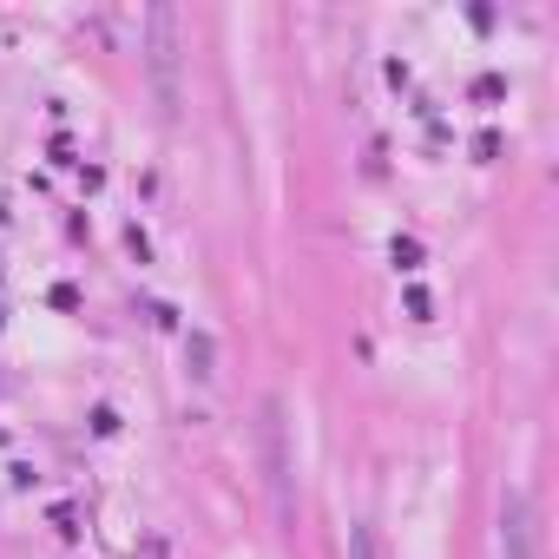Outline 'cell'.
<instances>
[{
  "instance_id": "2",
  "label": "cell",
  "mask_w": 559,
  "mask_h": 559,
  "mask_svg": "<svg viewBox=\"0 0 559 559\" xmlns=\"http://www.w3.org/2000/svg\"><path fill=\"white\" fill-rule=\"evenodd\" d=\"M500 559H533V500L526 493L500 500Z\"/></svg>"
},
{
  "instance_id": "3",
  "label": "cell",
  "mask_w": 559,
  "mask_h": 559,
  "mask_svg": "<svg viewBox=\"0 0 559 559\" xmlns=\"http://www.w3.org/2000/svg\"><path fill=\"white\" fill-rule=\"evenodd\" d=\"M145 27H152V73H158V86H165V99H171V67H178V21H171V8H152V14H145Z\"/></svg>"
},
{
  "instance_id": "5",
  "label": "cell",
  "mask_w": 559,
  "mask_h": 559,
  "mask_svg": "<svg viewBox=\"0 0 559 559\" xmlns=\"http://www.w3.org/2000/svg\"><path fill=\"white\" fill-rule=\"evenodd\" d=\"M389 257H395L402 270H421V243H415V237H395V243H389Z\"/></svg>"
},
{
  "instance_id": "4",
  "label": "cell",
  "mask_w": 559,
  "mask_h": 559,
  "mask_svg": "<svg viewBox=\"0 0 559 559\" xmlns=\"http://www.w3.org/2000/svg\"><path fill=\"white\" fill-rule=\"evenodd\" d=\"M185 362H191V376L204 382V376H211V362H217V343H211L204 330H191V336H185Z\"/></svg>"
},
{
  "instance_id": "1",
  "label": "cell",
  "mask_w": 559,
  "mask_h": 559,
  "mask_svg": "<svg viewBox=\"0 0 559 559\" xmlns=\"http://www.w3.org/2000/svg\"><path fill=\"white\" fill-rule=\"evenodd\" d=\"M263 474H270V493H276V513H297V493H290V448H284V402H263Z\"/></svg>"
},
{
  "instance_id": "6",
  "label": "cell",
  "mask_w": 559,
  "mask_h": 559,
  "mask_svg": "<svg viewBox=\"0 0 559 559\" xmlns=\"http://www.w3.org/2000/svg\"><path fill=\"white\" fill-rule=\"evenodd\" d=\"M349 559H382V552H376V533H369V526H356V533H349Z\"/></svg>"
}]
</instances>
